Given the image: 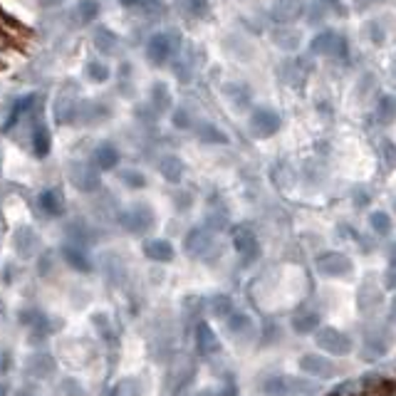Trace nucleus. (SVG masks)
Returning <instances> with one entry per match:
<instances>
[{"mask_svg": "<svg viewBox=\"0 0 396 396\" xmlns=\"http://www.w3.org/2000/svg\"><path fill=\"white\" fill-rule=\"evenodd\" d=\"M317 270L324 272V275L339 277V275H347V272L352 270V265H350V260L344 256H339V253H327V256H322L317 260Z\"/></svg>", "mask_w": 396, "mask_h": 396, "instance_id": "obj_1", "label": "nucleus"}, {"mask_svg": "<svg viewBox=\"0 0 396 396\" xmlns=\"http://www.w3.org/2000/svg\"><path fill=\"white\" fill-rule=\"evenodd\" d=\"M317 344H322L324 350H329L332 355H347L352 350L350 339L344 337V334H339L337 329H322L317 334Z\"/></svg>", "mask_w": 396, "mask_h": 396, "instance_id": "obj_2", "label": "nucleus"}, {"mask_svg": "<svg viewBox=\"0 0 396 396\" xmlns=\"http://www.w3.org/2000/svg\"><path fill=\"white\" fill-rule=\"evenodd\" d=\"M144 251H146V256H149V258H154V260H161V263H166V260H171V258H173V248L166 243V240H149Z\"/></svg>", "mask_w": 396, "mask_h": 396, "instance_id": "obj_3", "label": "nucleus"}, {"mask_svg": "<svg viewBox=\"0 0 396 396\" xmlns=\"http://www.w3.org/2000/svg\"><path fill=\"white\" fill-rule=\"evenodd\" d=\"M371 223H374V230H379L381 235H384V233H389V230H391L389 218H386L384 213H374V216H371Z\"/></svg>", "mask_w": 396, "mask_h": 396, "instance_id": "obj_4", "label": "nucleus"}, {"mask_svg": "<svg viewBox=\"0 0 396 396\" xmlns=\"http://www.w3.org/2000/svg\"><path fill=\"white\" fill-rule=\"evenodd\" d=\"M65 256H67V260H70V265H72V268L77 265L79 270H89V265H84L87 260H84V258L79 256V253H72V251L67 248V251H65Z\"/></svg>", "mask_w": 396, "mask_h": 396, "instance_id": "obj_5", "label": "nucleus"}, {"mask_svg": "<svg viewBox=\"0 0 396 396\" xmlns=\"http://www.w3.org/2000/svg\"><path fill=\"white\" fill-rule=\"evenodd\" d=\"M391 319H396V303H394V308H391Z\"/></svg>", "mask_w": 396, "mask_h": 396, "instance_id": "obj_6", "label": "nucleus"}]
</instances>
